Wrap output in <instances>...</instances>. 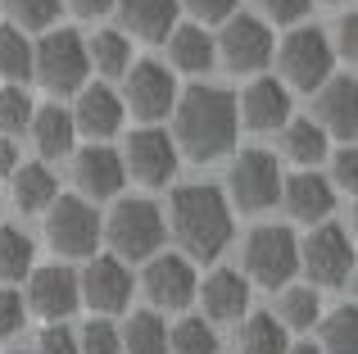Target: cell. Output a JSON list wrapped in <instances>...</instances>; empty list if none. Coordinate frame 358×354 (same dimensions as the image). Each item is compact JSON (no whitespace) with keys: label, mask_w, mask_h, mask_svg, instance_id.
<instances>
[{"label":"cell","mask_w":358,"mask_h":354,"mask_svg":"<svg viewBox=\"0 0 358 354\" xmlns=\"http://www.w3.org/2000/svg\"><path fill=\"white\" fill-rule=\"evenodd\" d=\"M5 9L23 27H50L59 18V0H5Z\"/></svg>","instance_id":"cell-37"},{"label":"cell","mask_w":358,"mask_h":354,"mask_svg":"<svg viewBox=\"0 0 358 354\" xmlns=\"http://www.w3.org/2000/svg\"><path fill=\"white\" fill-rule=\"evenodd\" d=\"M354 96H358L354 78H327L322 96H317V123H322L331 136H341V141H354V132H358Z\"/></svg>","instance_id":"cell-20"},{"label":"cell","mask_w":358,"mask_h":354,"mask_svg":"<svg viewBox=\"0 0 358 354\" xmlns=\"http://www.w3.org/2000/svg\"><path fill=\"white\" fill-rule=\"evenodd\" d=\"M331 5H341V0H331Z\"/></svg>","instance_id":"cell-47"},{"label":"cell","mask_w":358,"mask_h":354,"mask_svg":"<svg viewBox=\"0 0 358 354\" xmlns=\"http://www.w3.org/2000/svg\"><path fill=\"white\" fill-rule=\"evenodd\" d=\"M73 9H78L82 18H96V14H109L114 9V0H69Z\"/></svg>","instance_id":"cell-44"},{"label":"cell","mask_w":358,"mask_h":354,"mask_svg":"<svg viewBox=\"0 0 358 354\" xmlns=\"http://www.w3.org/2000/svg\"><path fill=\"white\" fill-rule=\"evenodd\" d=\"M173 114H177V141L191 160H218L236 146V96L222 87H186L182 96L173 100Z\"/></svg>","instance_id":"cell-1"},{"label":"cell","mask_w":358,"mask_h":354,"mask_svg":"<svg viewBox=\"0 0 358 354\" xmlns=\"http://www.w3.org/2000/svg\"><path fill=\"white\" fill-rule=\"evenodd\" d=\"M32 123V96L23 87H0V132H23Z\"/></svg>","instance_id":"cell-35"},{"label":"cell","mask_w":358,"mask_h":354,"mask_svg":"<svg viewBox=\"0 0 358 354\" xmlns=\"http://www.w3.org/2000/svg\"><path fill=\"white\" fill-rule=\"evenodd\" d=\"M236 346H241V354H286L290 341H286V327L272 313H254V318H245Z\"/></svg>","instance_id":"cell-27"},{"label":"cell","mask_w":358,"mask_h":354,"mask_svg":"<svg viewBox=\"0 0 358 354\" xmlns=\"http://www.w3.org/2000/svg\"><path fill=\"white\" fill-rule=\"evenodd\" d=\"M204 295V313L218 323H231L250 309V277H241L236 268H218L204 277V286H195Z\"/></svg>","instance_id":"cell-18"},{"label":"cell","mask_w":358,"mask_h":354,"mask_svg":"<svg viewBox=\"0 0 358 354\" xmlns=\"http://www.w3.org/2000/svg\"><path fill=\"white\" fill-rule=\"evenodd\" d=\"M36 354H78V337H73L64 323H50V327L36 337Z\"/></svg>","instance_id":"cell-38"},{"label":"cell","mask_w":358,"mask_h":354,"mask_svg":"<svg viewBox=\"0 0 358 354\" xmlns=\"http://www.w3.org/2000/svg\"><path fill=\"white\" fill-rule=\"evenodd\" d=\"M32 136H36V150L45 155V160H64V155H73V136H78V127H73V114L59 105H45V109H32Z\"/></svg>","instance_id":"cell-23"},{"label":"cell","mask_w":358,"mask_h":354,"mask_svg":"<svg viewBox=\"0 0 358 354\" xmlns=\"http://www.w3.org/2000/svg\"><path fill=\"white\" fill-rule=\"evenodd\" d=\"M317 318H322V300H317L313 286H290V291L281 295V327L308 332Z\"/></svg>","instance_id":"cell-32"},{"label":"cell","mask_w":358,"mask_h":354,"mask_svg":"<svg viewBox=\"0 0 358 354\" xmlns=\"http://www.w3.org/2000/svg\"><path fill=\"white\" fill-rule=\"evenodd\" d=\"M118 341H122L127 354H168V323L159 318V313L141 309V313L127 318V327L118 332Z\"/></svg>","instance_id":"cell-26"},{"label":"cell","mask_w":358,"mask_h":354,"mask_svg":"<svg viewBox=\"0 0 358 354\" xmlns=\"http://www.w3.org/2000/svg\"><path fill=\"white\" fill-rule=\"evenodd\" d=\"M186 9L204 23H222V18L236 14V0H186Z\"/></svg>","instance_id":"cell-41"},{"label":"cell","mask_w":358,"mask_h":354,"mask_svg":"<svg viewBox=\"0 0 358 354\" xmlns=\"http://www.w3.org/2000/svg\"><path fill=\"white\" fill-rule=\"evenodd\" d=\"M299 273V241L290 227H254L250 241H245V277H254L259 286H286L290 277Z\"/></svg>","instance_id":"cell-4"},{"label":"cell","mask_w":358,"mask_h":354,"mask_svg":"<svg viewBox=\"0 0 358 354\" xmlns=\"http://www.w3.org/2000/svg\"><path fill=\"white\" fill-rule=\"evenodd\" d=\"M87 59H91V69H100L105 78H118L131 64V41L122 32H96L91 45H87Z\"/></svg>","instance_id":"cell-29"},{"label":"cell","mask_w":358,"mask_h":354,"mask_svg":"<svg viewBox=\"0 0 358 354\" xmlns=\"http://www.w3.org/2000/svg\"><path fill=\"white\" fill-rule=\"evenodd\" d=\"M78 291L91 309L118 313V309H127V300H131V273L118 255H96L87 264V273L78 277Z\"/></svg>","instance_id":"cell-13"},{"label":"cell","mask_w":358,"mask_h":354,"mask_svg":"<svg viewBox=\"0 0 358 354\" xmlns=\"http://www.w3.org/2000/svg\"><path fill=\"white\" fill-rule=\"evenodd\" d=\"M331 64H336V50L317 27H299L281 41V73H286L290 87L299 91H313L331 78Z\"/></svg>","instance_id":"cell-7"},{"label":"cell","mask_w":358,"mask_h":354,"mask_svg":"<svg viewBox=\"0 0 358 354\" xmlns=\"http://www.w3.org/2000/svg\"><path fill=\"white\" fill-rule=\"evenodd\" d=\"M281 200L299 222H322L336 209V191L322 173H295L290 182H281Z\"/></svg>","instance_id":"cell-19"},{"label":"cell","mask_w":358,"mask_h":354,"mask_svg":"<svg viewBox=\"0 0 358 354\" xmlns=\"http://www.w3.org/2000/svg\"><path fill=\"white\" fill-rule=\"evenodd\" d=\"M14 169H18V150L9 136H0V173H14Z\"/></svg>","instance_id":"cell-45"},{"label":"cell","mask_w":358,"mask_h":354,"mask_svg":"<svg viewBox=\"0 0 358 354\" xmlns=\"http://www.w3.org/2000/svg\"><path fill=\"white\" fill-rule=\"evenodd\" d=\"M227 186L241 209H268L281 195V169L268 150H241V160L231 164Z\"/></svg>","instance_id":"cell-11"},{"label":"cell","mask_w":358,"mask_h":354,"mask_svg":"<svg viewBox=\"0 0 358 354\" xmlns=\"http://www.w3.org/2000/svg\"><path fill=\"white\" fill-rule=\"evenodd\" d=\"M78 304H82V291H78V273H73V268H59V264L32 268V282H27V309H36L41 318L59 323V318H69Z\"/></svg>","instance_id":"cell-15"},{"label":"cell","mask_w":358,"mask_h":354,"mask_svg":"<svg viewBox=\"0 0 358 354\" xmlns=\"http://www.w3.org/2000/svg\"><path fill=\"white\" fill-rule=\"evenodd\" d=\"M286 354H322V350H317V346H308V341H304V346H290Z\"/></svg>","instance_id":"cell-46"},{"label":"cell","mask_w":358,"mask_h":354,"mask_svg":"<svg viewBox=\"0 0 358 354\" xmlns=\"http://www.w3.org/2000/svg\"><path fill=\"white\" fill-rule=\"evenodd\" d=\"M36 246L23 236L18 227H0V282H18V277L32 273Z\"/></svg>","instance_id":"cell-30"},{"label":"cell","mask_w":358,"mask_h":354,"mask_svg":"<svg viewBox=\"0 0 358 354\" xmlns=\"http://www.w3.org/2000/svg\"><path fill=\"white\" fill-rule=\"evenodd\" d=\"M122 27H131V36L141 41H164L177 27V0H114Z\"/></svg>","instance_id":"cell-21"},{"label":"cell","mask_w":358,"mask_h":354,"mask_svg":"<svg viewBox=\"0 0 358 354\" xmlns=\"http://www.w3.org/2000/svg\"><path fill=\"white\" fill-rule=\"evenodd\" d=\"M222 23H227V27H222V36H218L213 50L227 59L231 73H259L263 64L272 59V50H277L268 23L254 18V14H231V18H222Z\"/></svg>","instance_id":"cell-8"},{"label":"cell","mask_w":358,"mask_h":354,"mask_svg":"<svg viewBox=\"0 0 358 354\" xmlns=\"http://www.w3.org/2000/svg\"><path fill=\"white\" fill-rule=\"evenodd\" d=\"M236 114L254 127V132L286 127V123H290V91L281 87L277 78H259V82H250V87H245Z\"/></svg>","instance_id":"cell-16"},{"label":"cell","mask_w":358,"mask_h":354,"mask_svg":"<svg viewBox=\"0 0 358 354\" xmlns=\"http://www.w3.org/2000/svg\"><path fill=\"white\" fill-rule=\"evenodd\" d=\"M78 354H122V341H118V327L105 318H91L78 337Z\"/></svg>","instance_id":"cell-36"},{"label":"cell","mask_w":358,"mask_h":354,"mask_svg":"<svg viewBox=\"0 0 358 354\" xmlns=\"http://www.w3.org/2000/svg\"><path fill=\"white\" fill-rule=\"evenodd\" d=\"M109 246L118 250V259H150L159 255L168 236V222L159 213L155 200H122L114 213H109V227H105Z\"/></svg>","instance_id":"cell-5"},{"label":"cell","mask_w":358,"mask_h":354,"mask_svg":"<svg viewBox=\"0 0 358 354\" xmlns=\"http://www.w3.org/2000/svg\"><path fill=\"white\" fill-rule=\"evenodd\" d=\"M55 195H59V182H55V173L45 169V164H23V169H14V200H18L23 213L45 209Z\"/></svg>","instance_id":"cell-25"},{"label":"cell","mask_w":358,"mask_h":354,"mask_svg":"<svg viewBox=\"0 0 358 354\" xmlns=\"http://www.w3.org/2000/svg\"><path fill=\"white\" fill-rule=\"evenodd\" d=\"M173 232L186 246V259H218L222 250L236 236V222H231V204L218 186L209 182H191L173 191Z\"/></svg>","instance_id":"cell-2"},{"label":"cell","mask_w":358,"mask_h":354,"mask_svg":"<svg viewBox=\"0 0 358 354\" xmlns=\"http://www.w3.org/2000/svg\"><path fill=\"white\" fill-rule=\"evenodd\" d=\"M164 41H168L173 69H182V73H209L213 69V55L218 50H213V36L204 27H173Z\"/></svg>","instance_id":"cell-24"},{"label":"cell","mask_w":358,"mask_h":354,"mask_svg":"<svg viewBox=\"0 0 358 354\" xmlns=\"http://www.w3.org/2000/svg\"><path fill=\"white\" fill-rule=\"evenodd\" d=\"M286 155L295 164L327 160V127L313 123V118H295V123H286Z\"/></svg>","instance_id":"cell-28"},{"label":"cell","mask_w":358,"mask_h":354,"mask_svg":"<svg viewBox=\"0 0 358 354\" xmlns=\"http://www.w3.org/2000/svg\"><path fill=\"white\" fill-rule=\"evenodd\" d=\"M173 100H177V82H173V73H168L159 59L127 64L122 109H131V114H136V118H145V123H159V118H168Z\"/></svg>","instance_id":"cell-9"},{"label":"cell","mask_w":358,"mask_h":354,"mask_svg":"<svg viewBox=\"0 0 358 354\" xmlns=\"http://www.w3.org/2000/svg\"><path fill=\"white\" fill-rule=\"evenodd\" d=\"M299 268H304L313 282H322V286H345V282H350L354 246H350V236H345V227L322 222V227L299 246Z\"/></svg>","instance_id":"cell-10"},{"label":"cell","mask_w":358,"mask_h":354,"mask_svg":"<svg viewBox=\"0 0 358 354\" xmlns=\"http://www.w3.org/2000/svg\"><path fill=\"white\" fill-rule=\"evenodd\" d=\"M73 127H78L82 136H114L122 127V100L109 87H82Z\"/></svg>","instance_id":"cell-22"},{"label":"cell","mask_w":358,"mask_h":354,"mask_svg":"<svg viewBox=\"0 0 358 354\" xmlns=\"http://www.w3.org/2000/svg\"><path fill=\"white\" fill-rule=\"evenodd\" d=\"M32 73L45 91L55 96H69V91H82L91 73L87 59V41H82L73 27H59V32H45L41 41L32 45Z\"/></svg>","instance_id":"cell-3"},{"label":"cell","mask_w":358,"mask_h":354,"mask_svg":"<svg viewBox=\"0 0 358 354\" xmlns=\"http://www.w3.org/2000/svg\"><path fill=\"white\" fill-rule=\"evenodd\" d=\"M336 55H345V59L354 64V55H358V18L354 14H345L341 23H336V45H331Z\"/></svg>","instance_id":"cell-42"},{"label":"cell","mask_w":358,"mask_h":354,"mask_svg":"<svg viewBox=\"0 0 358 354\" xmlns=\"http://www.w3.org/2000/svg\"><path fill=\"white\" fill-rule=\"evenodd\" d=\"M14 354H23V350H14Z\"/></svg>","instance_id":"cell-48"},{"label":"cell","mask_w":358,"mask_h":354,"mask_svg":"<svg viewBox=\"0 0 358 354\" xmlns=\"http://www.w3.org/2000/svg\"><path fill=\"white\" fill-rule=\"evenodd\" d=\"M45 236L59 255H96L100 246V218L82 195H55L45 204Z\"/></svg>","instance_id":"cell-6"},{"label":"cell","mask_w":358,"mask_h":354,"mask_svg":"<svg viewBox=\"0 0 358 354\" xmlns=\"http://www.w3.org/2000/svg\"><path fill=\"white\" fill-rule=\"evenodd\" d=\"M322 354H358V313L354 304H341L331 318H322Z\"/></svg>","instance_id":"cell-31"},{"label":"cell","mask_w":358,"mask_h":354,"mask_svg":"<svg viewBox=\"0 0 358 354\" xmlns=\"http://www.w3.org/2000/svg\"><path fill=\"white\" fill-rule=\"evenodd\" d=\"M168 346H173V354H218V337L204 318H182L168 337Z\"/></svg>","instance_id":"cell-34"},{"label":"cell","mask_w":358,"mask_h":354,"mask_svg":"<svg viewBox=\"0 0 358 354\" xmlns=\"http://www.w3.org/2000/svg\"><path fill=\"white\" fill-rule=\"evenodd\" d=\"M23 327V295L0 286V337H14Z\"/></svg>","instance_id":"cell-39"},{"label":"cell","mask_w":358,"mask_h":354,"mask_svg":"<svg viewBox=\"0 0 358 354\" xmlns=\"http://www.w3.org/2000/svg\"><path fill=\"white\" fill-rule=\"evenodd\" d=\"M331 169H336V182H341L345 191H354V186H358V155H354V141H345L341 150L331 155Z\"/></svg>","instance_id":"cell-40"},{"label":"cell","mask_w":358,"mask_h":354,"mask_svg":"<svg viewBox=\"0 0 358 354\" xmlns=\"http://www.w3.org/2000/svg\"><path fill=\"white\" fill-rule=\"evenodd\" d=\"M122 169L145 186H168V177L177 173V146L168 132L159 127H141L127 136V150H122Z\"/></svg>","instance_id":"cell-12"},{"label":"cell","mask_w":358,"mask_h":354,"mask_svg":"<svg viewBox=\"0 0 358 354\" xmlns=\"http://www.w3.org/2000/svg\"><path fill=\"white\" fill-rule=\"evenodd\" d=\"M122 182H127V169H122V155L109 150V146H87L78 155V186L91 195V200H105V195H118Z\"/></svg>","instance_id":"cell-17"},{"label":"cell","mask_w":358,"mask_h":354,"mask_svg":"<svg viewBox=\"0 0 358 354\" xmlns=\"http://www.w3.org/2000/svg\"><path fill=\"white\" fill-rule=\"evenodd\" d=\"M0 78L9 82L32 78V45L18 27H0Z\"/></svg>","instance_id":"cell-33"},{"label":"cell","mask_w":358,"mask_h":354,"mask_svg":"<svg viewBox=\"0 0 358 354\" xmlns=\"http://www.w3.org/2000/svg\"><path fill=\"white\" fill-rule=\"evenodd\" d=\"M308 5H313V0H263L268 18H277V23H299V18L308 14Z\"/></svg>","instance_id":"cell-43"},{"label":"cell","mask_w":358,"mask_h":354,"mask_svg":"<svg viewBox=\"0 0 358 354\" xmlns=\"http://www.w3.org/2000/svg\"><path fill=\"white\" fill-rule=\"evenodd\" d=\"M195 277L191 259L186 255H150V268H145V295L159 304V309H186L195 300Z\"/></svg>","instance_id":"cell-14"}]
</instances>
